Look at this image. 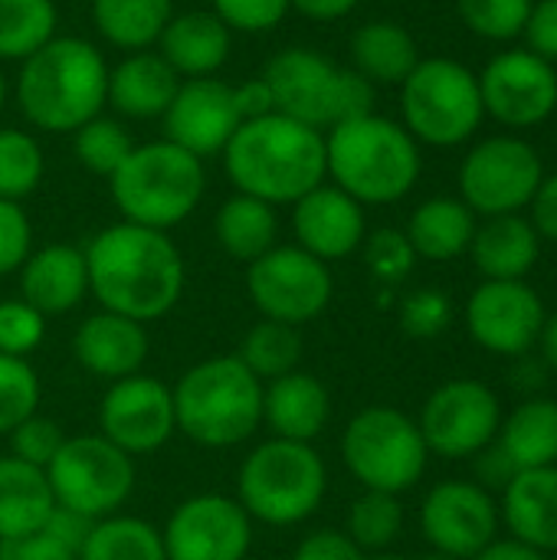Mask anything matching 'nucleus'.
<instances>
[{
    "instance_id": "obj_1",
    "label": "nucleus",
    "mask_w": 557,
    "mask_h": 560,
    "mask_svg": "<svg viewBox=\"0 0 557 560\" xmlns=\"http://www.w3.org/2000/svg\"><path fill=\"white\" fill-rule=\"evenodd\" d=\"M82 253L89 292L98 299L102 312L148 325L164 318L184 295V256L164 230L121 220L95 233Z\"/></svg>"
},
{
    "instance_id": "obj_2",
    "label": "nucleus",
    "mask_w": 557,
    "mask_h": 560,
    "mask_svg": "<svg viewBox=\"0 0 557 560\" xmlns=\"http://www.w3.org/2000/svg\"><path fill=\"white\" fill-rule=\"evenodd\" d=\"M223 171L236 194L272 207L295 203L328 177L325 135L279 112L250 118L223 148Z\"/></svg>"
},
{
    "instance_id": "obj_3",
    "label": "nucleus",
    "mask_w": 557,
    "mask_h": 560,
    "mask_svg": "<svg viewBox=\"0 0 557 560\" xmlns=\"http://www.w3.org/2000/svg\"><path fill=\"white\" fill-rule=\"evenodd\" d=\"M108 102V62L79 36H53L23 59L16 75V105L39 131L72 135Z\"/></svg>"
},
{
    "instance_id": "obj_4",
    "label": "nucleus",
    "mask_w": 557,
    "mask_h": 560,
    "mask_svg": "<svg viewBox=\"0 0 557 560\" xmlns=\"http://www.w3.org/2000/svg\"><path fill=\"white\" fill-rule=\"evenodd\" d=\"M325 167L335 187L361 207H384L414 190L423 161L417 138L401 121L368 112L328 128Z\"/></svg>"
},
{
    "instance_id": "obj_5",
    "label": "nucleus",
    "mask_w": 557,
    "mask_h": 560,
    "mask_svg": "<svg viewBox=\"0 0 557 560\" xmlns=\"http://www.w3.org/2000/svg\"><path fill=\"white\" fill-rule=\"evenodd\" d=\"M177 430L207 450H230L263 423V381L236 354L210 358L171 387Z\"/></svg>"
},
{
    "instance_id": "obj_6",
    "label": "nucleus",
    "mask_w": 557,
    "mask_h": 560,
    "mask_svg": "<svg viewBox=\"0 0 557 560\" xmlns=\"http://www.w3.org/2000/svg\"><path fill=\"white\" fill-rule=\"evenodd\" d=\"M108 184L125 223L167 233L197 210L207 187V174L200 158L164 138L135 144V151L108 177Z\"/></svg>"
},
{
    "instance_id": "obj_7",
    "label": "nucleus",
    "mask_w": 557,
    "mask_h": 560,
    "mask_svg": "<svg viewBox=\"0 0 557 560\" xmlns=\"http://www.w3.org/2000/svg\"><path fill=\"white\" fill-rule=\"evenodd\" d=\"M328 492V469L312 443L266 440L240 466L236 502L263 525L289 528L312 518Z\"/></svg>"
},
{
    "instance_id": "obj_8",
    "label": "nucleus",
    "mask_w": 557,
    "mask_h": 560,
    "mask_svg": "<svg viewBox=\"0 0 557 560\" xmlns=\"http://www.w3.org/2000/svg\"><path fill=\"white\" fill-rule=\"evenodd\" d=\"M263 79L279 115L318 131L374 112V85L361 72L341 69L309 46H289L276 52Z\"/></svg>"
},
{
    "instance_id": "obj_9",
    "label": "nucleus",
    "mask_w": 557,
    "mask_h": 560,
    "mask_svg": "<svg viewBox=\"0 0 557 560\" xmlns=\"http://www.w3.org/2000/svg\"><path fill=\"white\" fill-rule=\"evenodd\" d=\"M404 128L433 148H456L476 135L486 118L479 75L446 56L420 59L401 85Z\"/></svg>"
},
{
    "instance_id": "obj_10",
    "label": "nucleus",
    "mask_w": 557,
    "mask_h": 560,
    "mask_svg": "<svg viewBox=\"0 0 557 560\" xmlns=\"http://www.w3.org/2000/svg\"><path fill=\"white\" fill-rule=\"evenodd\" d=\"M341 456L364 492L401 495L423 479L430 450L417 420L394 407H368L345 427Z\"/></svg>"
},
{
    "instance_id": "obj_11",
    "label": "nucleus",
    "mask_w": 557,
    "mask_h": 560,
    "mask_svg": "<svg viewBox=\"0 0 557 560\" xmlns=\"http://www.w3.org/2000/svg\"><path fill=\"white\" fill-rule=\"evenodd\" d=\"M43 472L56 505L89 522L118 515L135 492V459L98 433L66 436Z\"/></svg>"
},
{
    "instance_id": "obj_12",
    "label": "nucleus",
    "mask_w": 557,
    "mask_h": 560,
    "mask_svg": "<svg viewBox=\"0 0 557 560\" xmlns=\"http://www.w3.org/2000/svg\"><path fill=\"white\" fill-rule=\"evenodd\" d=\"M545 180L542 154L515 135L479 141L460 167V200L483 217L522 213Z\"/></svg>"
},
{
    "instance_id": "obj_13",
    "label": "nucleus",
    "mask_w": 557,
    "mask_h": 560,
    "mask_svg": "<svg viewBox=\"0 0 557 560\" xmlns=\"http://www.w3.org/2000/svg\"><path fill=\"white\" fill-rule=\"evenodd\" d=\"M246 292L263 318L299 328L328 308L335 282L328 262L315 259L302 246H272L266 256L250 262Z\"/></svg>"
},
{
    "instance_id": "obj_14",
    "label": "nucleus",
    "mask_w": 557,
    "mask_h": 560,
    "mask_svg": "<svg viewBox=\"0 0 557 560\" xmlns=\"http://www.w3.org/2000/svg\"><path fill=\"white\" fill-rule=\"evenodd\" d=\"M417 427L430 453L443 459H466L499 436L502 404L489 384L456 377L427 397Z\"/></svg>"
},
{
    "instance_id": "obj_15",
    "label": "nucleus",
    "mask_w": 557,
    "mask_h": 560,
    "mask_svg": "<svg viewBox=\"0 0 557 560\" xmlns=\"http://www.w3.org/2000/svg\"><path fill=\"white\" fill-rule=\"evenodd\" d=\"M177 433L171 387L148 374L112 381L98 404V436L121 453L148 456Z\"/></svg>"
},
{
    "instance_id": "obj_16",
    "label": "nucleus",
    "mask_w": 557,
    "mask_h": 560,
    "mask_svg": "<svg viewBox=\"0 0 557 560\" xmlns=\"http://www.w3.org/2000/svg\"><path fill=\"white\" fill-rule=\"evenodd\" d=\"M499 502L476 482L450 479L427 492L420 509V532L433 551L473 560L499 538Z\"/></svg>"
},
{
    "instance_id": "obj_17",
    "label": "nucleus",
    "mask_w": 557,
    "mask_h": 560,
    "mask_svg": "<svg viewBox=\"0 0 557 560\" xmlns=\"http://www.w3.org/2000/svg\"><path fill=\"white\" fill-rule=\"evenodd\" d=\"M161 545L167 560H246L253 518L236 499L194 495L171 512Z\"/></svg>"
},
{
    "instance_id": "obj_18",
    "label": "nucleus",
    "mask_w": 557,
    "mask_h": 560,
    "mask_svg": "<svg viewBox=\"0 0 557 560\" xmlns=\"http://www.w3.org/2000/svg\"><path fill=\"white\" fill-rule=\"evenodd\" d=\"M545 318V305L525 279H486L466 302V328L473 341L499 358H525L538 345Z\"/></svg>"
},
{
    "instance_id": "obj_19",
    "label": "nucleus",
    "mask_w": 557,
    "mask_h": 560,
    "mask_svg": "<svg viewBox=\"0 0 557 560\" xmlns=\"http://www.w3.org/2000/svg\"><path fill=\"white\" fill-rule=\"evenodd\" d=\"M483 108L509 128H535L557 108L555 66L529 49H509L479 72Z\"/></svg>"
},
{
    "instance_id": "obj_20",
    "label": "nucleus",
    "mask_w": 557,
    "mask_h": 560,
    "mask_svg": "<svg viewBox=\"0 0 557 560\" xmlns=\"http://www.w3.org/2000/svg\"><path fill=\"white\" fill-rule=\"evenodd\" d=\"M240 125L243 118L233 98V85L213 75L181 79V89L164 112L167 141H174L177 148L190 151L200 161L210 154H223Z\"/></svg>"
},
{
    "instance_id": "obj_21",
    "label": "nucleus",
    "mask_w": 557,
    "mask_h": 560,
    "mask_svg": "<svg viewBox=\"0 0 557 560\" xmlns=\"http://www.w3.org/2000/svg\"><path fill=\"white\" fill-rule=\"evenodd\" d=\"M295 246L322 262L345 259L364 246L368 220L364 207L335 184H318L292 203Z\"/></svg>"
},
{
    "instance_id": "obj_22",
    "label": "nucleus",
    "mask_w": 557,
    "mask_h": 560,
    "mask_svg": "<svg viewBox=\"0 0 557 560\" xmlns=\"http://www.w3.org/2000/svg\"><path fill=\"white\" fill-rule=\"evenodd\" d=\"M151 341L141 322H131L115 312H95L89 315L76 335H72V354L76 361L102 377V381H121L131 374H141L148 361Z\"/></svg>"
},
{
    "instance_id": "obj_23",
    "label": "nucleus",
    "mask_w": 557,
    "mask_h": 560,
    "mask_svg": "<svg viewBox=\"0 0 557 560\" xmlns=\"http://www.w3.org/2000/svg\"><path fill=\"white\" fill-rule=\"evenodd\" d=\"M89 292L85 253L72 243H49L20 266V299L39 315H66Z\"/></svg>"
},
{
    "instance_id": "obj_24",
    "label": "nucleus",
    "mask_w": 557,
    "mask_h": 560,
    "mask_svg": "<svg viewBox=\"0 0 557 560\" xmlns=\"http://www.w3.org/2000/svg\"><path fill=\"white\" fill-rule=\"evenodd\" d=\"M328 417L332 397L318 377L292 371L263 384V423H269L276 440L312 443L328 427Z\"/></svg>"
},
{
    "instance_id": "obj_25",
    "label": "nucleus",
    "mask_w": 557,
    "mask_h": 560,
    "mask_svg": "<svg viewBox=\"0 0 557 560\" xmlns=\"http://www.w3.org/2000/svg\"><path fill=\"white\" fill-rule=\"evenodd\" d=\"M502 525L515 541L555 555L557 551V466L519 472L499 502Z\"/></svg>"
},
{
    "instance_id": "obj_26",
    "label": "nucleus",
    "mask_w": 557,
    "mask_h": 560,
    "mask_svg": "<svg viewBox=\"0 0 557 560\" xmlns=\"http://www.w3.org/2000/svg\"><path fill=\"white\" fill-rule=\"evenodd\" d=\"M177 89L181 75L151 49L128 52L115 69H108V102L125 118H164Z\"/></svg>"
},
{
    "instance_id": "obj_27",
    "label": "nucleus",
    "mask_w": 557,
    "mask_h": 560,
    "mask_svg": "<svg viewBox=\"0 0 557 560\" xmlns=\"http://www.w3.org/2000/svg\"><path fill=\"white\" fill-rule=\"evenodd\" d=\"M469 256L483 279L492 282H515L525 279L538 256H542V236L525 220L522 213H506V217H486L483 226H476Z\"/></svg>"
},
{
    "instance_id": "obj_28",
    "label": "nucleus",
    "mask_w": 557,
    "mask_h": 560,
    "mask_svg": "<svg viewBox=\"0 0 557 560\" xmlns=\"http://www.w3.org/2000/svg\"><path fill=\"white\" fill-rule=\"evenodd\" d=\"M158 52L181 79L213 75L230 56V30L213 10H190L167 20Z\"/></svg>"
},
{
    "instance_id": "obj_29",
    "label": "nucleus",
    "mask_w": 557,
    "mask_h": 560,
    "mask_svg": "<svg viewBox=\"0 0 557 560\" xmlns=\"http://www.w3.org/2000/svg\"><path fill=\"white\" fill-rule=\"evenodd\" d=\"M53 509L46 472L16 456H0V541L43 532Z\"/></svg>"
},
{
    "instance_id": "obj_30",
    "label": "nucleus",
    "mask_w": 557,
    "mask_h": 560,
    "mask_svg": "<svg viewBox=\"0 0 557 560\" xmlns=\"http://www.w3.org/2000/svg\"><path fill=\"white\" fill-rule=\"evenodd\" d=\"M404 233L417 259L450 262L469 253V243L476 233V213L456 197H433V200H423L410 213V223Z\"/></svg>"
},
{
    "instance_id": "obj_31",
    "label": "nucleus",
    "mask_w": 557,
    "mask_h": 560,
    "mask_svg": "<svg viewBox=\"0 0 557 560\" xmlns=\"http://www.w3.org/2000/svg\"><path fill=\"white\" fill-rule=\"evenodd\" d=\"M351 59L355 72H361L371 85H404L420 62V49L401 23L374 20L351 36Z\"/></svg>"
},
{
    "instance_id": "obj_32",
    "label": "nucleus",
    "mask_w": 557,
    "mask_h": 560,
    "mask_svg": "<svg viewBox=\"0 0 557 560\" xmlns=\"http://www.w3.org/2000/svg\"><path fill=\"white\" fill-rule=\"evenodd\" d=\"M496 443L519 472L557 466V400L529 397L502 417Z\"/></svg>"
},
{
    "instance_id": "obj_33",
    "label": "nucleus",
    "mask_w": 557,
    "mask_h": 560,
    "mask_svg": "<svg viewBox=\"0 0 557 560\" xmlns=\"http://www.w3.org/2000/svg\"><path fill=\"white\" fill-rule=\"evenodd\" d=\"M213 233H217L220 249L230 259L250 266L276 246V236H279L276 207L250 194H233L230 200L220 203Z\"/></svg>"
},
{
    "instance_id": "obj_34",
    "label": "nucleus",
    "mask_w": 557,
    "mask_h": 560,
    "mask_svg": "<svg viewBox=\"0 0 557 560\" xmlns=\"http://www.w3.org/2000/svg\"><path fill=\"white\" fill-rule=\"evenodd\" d=\"M171 16V0H92L95 30L112 46L128 52L151 49Z\"/></svg>"
},
{
    "instance_id": "obj_35",
    "label": "nucleus",
    "mask_w": 557,
    "mask_h": 560,
    "mask_svg": "<svg viewBox=\"0 0 557 560\" xmlns=\"http://www.w3.org/2000/svg\"><path fill=\"white\" fill-rule=\"evenodd\" d=\"M76 560H167L161 532L135 515H108L92 522Z\"/></svg>"
},
{
    "instance_id": "obj_36",
    "label": "nucleus",
    "mask_w": 557,
    "mask_h": 560,
    "mask_svg": "<svg viewBox=\"0 0 557 560\" xmlns=\"http://www.w3.org/2000/svg\"><path fill=\"white\" fill-rule=\"evenodd\" d=\"M236 358L250 368L253 377H259L263 384H269V381H276L282 374L299 371V361H302V335L292 325L259 318L246 331Z\"/></svg>"
},
{
    "instance_id": "obj_37",
    "label": "nucleus",
    "mask_w": 557,
    "mask_h": 560,
    "mask_svg": "<svg viewBox=\"0 0 557 560\" xmlns=\"http://www.w3.org/2000/svg\"><path fill=\"white\" fill-rule=\"evenodd\" d=\"M53 0H0V59L23 62L56 36Z\"/></svg>"
},
{
    "instance_id": "obj_38",
    "label": "nucleus",
    "mask_w": 557,
    "mask_h": 560,
    "mask_svg": "<svg viewBox=\"0 0 557 560\" xmlns=\"http://www.w3.org/2000/svg\"><path fill=\"white\" fill-rule=\"evenodd\" d=\"M72 151L85 171L98 177H112L125 164V158L135 151V141L118 118L95 115L82 128L72 131Z\"/></svg>"
},
{
    "instance_id": "obj_39",
    "label": "nucleus",
    "mask_w": 557,
    "mask_h": 560,
    "mask_svg": "<svg viewBox=\"0 0 557 560\" xmlns=\"http://www.w3.org/2000/svg\"><path fill=\"white\" fill-rule=\"evenodd\" d=\"M404 528V509L397 495L387 492H364L361 499H355L351 512H348V538L361 548V551H384L397 541Z\"/></svg>"
},
{
    "instance_id": "obj_40",
    "label": "nucleus",
    "mask_w": 557,
    "mask_h": 560,
    "mask_svg": "<svg viewBox=\"0 0 557 560\" xmlns=\"http://www.w3.org/2000/svg\"><path fill=\"white\" fill-rule=\"evenodd\" d=\"M43 180V151L30 131L0 128V200H23Z\"/></svg>"
},
{
    "instance_id": "obj_41",
    "label": "nucleus",
    "mask_w": 557,
    "mask_h": 560,
    "mask_svg": "<svg viewBox=\"0 0 557 560\" xmlns=\"http://www.w3.org/2000/svg\"><path fill=\"white\" fill-rule=\"evenodd\" d=\"M39 407V377L26 358L0 354V436H10Z\"/></svg>"
},
{
    "instance_id": "obj_42",
    "label": "nucleus",
    "mask_w": 557,
    "mask_h": 560,
    "mask_svg": "<svg viewBox=\"0 0 557 560\" xmlns=\"http://www.w3.org/2000/svg\"><path fill=\"white\" fill-rule=\"evenodd\" d=\"M532 3L535 0H456V10L476 36L509 43L522 36Z\"/></svg>"
},
{
    "instance_id": "obj_43",
    "label": "nucleus",
    "mask_w": 557,
    "mask_h": 560,
    "mask_svg": "<svg viewBox=\"0 0 557 560\" xmlns=\"http://www.w3.org/2000/svg\"><path fill=\"white\" fill-rule=\"evenodd\" d=\"M364 262L371 269V276L384 285H397L410 276L417 253L407 240V233L401 230H378L371 236H364Z\"/></svg>"
},
{
    "instance_id": "obj_44",
    "label": "nucleus",
    "mask_w": 557,
    "mask_h": 560,
    "mask_svg": "<svg viewBox=\"0 0 557 560\" xmlns=\"http://www.w3.org/2000/svg\"><path fill=\"white\" fill-rule=\"evenodd\" d=\"M46 335V315H39L23 299H3L0 302V354L10 358H30Z\"/></svg>"
},
{
    "instance_id": "obj_45",
    "label": "nucleus",
    "mask_w": 557,
    "mask_h": 560,
    "mask_svg": "<svg viewBox=\"0 0 557 560\" xmlns=\"http://www.w3.org/2000/svg\"><path fill=\"white\" fill-rule=\"evenodd\" d=\"M397 315L410 338H437L453 322V302L443 289H417L401 302Z\"/></svg>"
},
{
    "instance_id": "obj_46",
    "label": "nucleus",
    "mask_w": 557,
    "mask_h": 560,
    "mask_svg": "<svg viewBox=\"0 0 557 560\" xmlns=\"http://www.w3.org/2000/svg\"><path fill=\"white\" fill-rule=\"evenodd\" d=\"M66 443V433L56 420L33 413L30 420H23L13 433H10V456L46 469L53 463V456L59 453V446Z\"/></svg>"
},
{
    "instance_id": "obj_47",
    "label": "nucleus",
    "mask_w": 557,
    "mask_h": 560,
    "mask_svg": "<svg viewBox=\"0 0 557 560\" xmlns=\"http://www.w3.org/2000/svg\"><path fill=\"white\" fill-rule=\"evenodd\" d=\"M289 10V0H213V13L227 23V30L240 33L276 30Z\"/></svg>"
},
{
    "instance_id": "obj_48",
    "label": "nucleus",
    "mask_w": 557,
    "mask_h": 560,
    "mask_svg": "<svg viewBox=\"0 0 557 560\" xmlns=\"http://www.w3.org/2000/svg\"><path fill=\"white\" fill-rule=\"evenodd\" d=\"M33 226L16 200H0V276L20 272L33 253Z\"/></svg>"
},
{
    "instance_id": "obj_49",
    "label": "nucleus",
    "mask_w": 557,
    "mask_h": 560,
    "mask_svg": "<svg viewBox=\"0 0 557 560\" xmlns=\"http://www.w3.org/2000/svg\"><path fill=\"white\" fill-rule=\"evenodd\" d=\"M292 560H368L364 551L345 535V532H335V528H318L312 535H305L295 548Z\"/></svg>"
},
{
    "instance_id": "obj_50",
    "label": "nucleus",
    "mask_w": 557,
    "mask_h": 560,
    "mask_svg": "<svg viewBox=\"0 0 557 560\" xmlns=\"http://www.w3.org/2000/svg\"><path fill=\"white\" fill-rule=\"evenodd\" d=\"M522 36L529 43V52H535L548 62H557V0H535L532 3V13H529Z\"/></svg>"
},
{
    "instance_id": "obj_51",
    "label": "nucleus",
    "mask_w": 557,
    "mask_h": 560,
    "mask_svg": "<svg viewBox=\"0 0 557 560\" xmlns=\"http://www.w3.org/2000/svg\"><path fill=\"white\" fill-rule=\"evenodd\" d=\"M79 555L72 548H66L62 541H56L46 532L26 535V538H13V541H0V560H76Z\"/></svg>"
},
{
    "instance_id": "obj_52",
    "label": "nucleus",
    "mask_w": 557,
    "mask_h": 560,
    "mask_svg": "<svg viewBox=\"0 0 557 560\" xmlns=\"http://www.w3.org/2000/svg\"><path fill=\"white\" fill-rule=\"evenodd\" d=\"M476 463V486H483L486 492H506V486L519 476V469L512 466V459L502 453V446L492 440L486 450H479L473 456Z\"/></svg>"
},
{
    "instance_id": "obj_53",
    "label": "nucleus",
    "mask_w": 557,
    "mask_h": 560,
    "mask_svg": "<svg viewBox=\"0 0 557 560\" xmlns=\"http://www.w3.org/2000/svg\"><path fill=\"white\" fill-rule=\"evenodd\" d=\"M529 210H532V226L538 230V236L557 243V174L542 180Z\"/></svg>"
},
{
    "instance_id": "obj_54",
    "label": "nucleus",
    "mask_w": 557,
    "mask_h": 560,
    "mask_svg": "<svg viewBox=\"0 0 557 560\" xmlns=\"http://www.w3.org/2000/svg\"><path fill=\"white\" fill-rule=\"evenodd\" d=\"M89 528H92L89 518H82V515H76V512H69V509H59V505L49 512V518H46V525H43L46 535H53L56 541H62V545L72 548L76 555H79V548H82Z\"/></svg>"
},
{
    "instance_id": "obj_55",
    "label": "nucleus",
    "mask_w": 557,
    "mask_h": 560,
    "mask_svg": "<svg viewBox=\"0 0 557 560\" xmlns=\"http://www.w3.org/2000/svg\"><path fill=\"white\" fill-rule=\"evenodd\" d=\"M233 98H236V108H240V118H243V121H250V118H263V115L276 112V105H272V92H269V85H266V79H263V75L246 79L240 89H233Z\"/></svg>"
},
{
    "instance_id": "obj_56",
    "label": "nucleus",
    "mask_w": 557,
    "mask_h": 560,
    "mask_svg": "<svg viewBox=\"0 0 557 560\" xmlns=\"http://www.w3.org/2000/svg\"><path fill=\"white\" fill-rule=\"evenodd\" d=\"M358 3H361V0H289L292 10H299L302 16L318 20V23L341 20V16H348Z\"/></svg>"
},
{
    "instance_id": "obj_57",
    "label": "nucleus",
    "mask_w": 557,
    "mask_h": 560,
    "mask_svg": "<svg viewBox=\"0 0 557 560\" xmlns=\"http://www.w3.org/2000/svg\"><path fill=\"white\" fill-rule=\"evenodd\" d=\"M473 560H548V555H542V551H535V548H529V545H522L515 538H509V541L496 538L489 548H483Z\"/></svg>"
},
{
    "instance_id": "obj_58",
    "label": "nucleus",
    "mask_w": 557,
    "mask_h": 560,
    "mask_svg": "<svg viewBox=\"0 0 557 560\" xmlns=\"http://www.w3.org/2000/svg\"><path fill=\"white\" fill-rule=\"evenodd\" d=\"M538 345H542V358H545V364H548V368L557 374V312L552 315V318H545V328H542Z\"/></svg>"
},
{
    "instance_id": "obj_59",
    "label": "nucleus",
    "mask_w": 557,
    "mask_h": 560,
    "mask_svg": "<svg viewBox=\"0 0 557 560\" xmlns=\"http://www.w3.org/2000/svg\"><path fill=\"white\" fill-rule=\"evenodd\" d=\"M420 560H456V558H450V555H440V551H430V555H423Z\"/></svg>"
},
{
    "instance_id": "obj_60",
    "label": "nucleus",
    "mask_w": 557,
    "mask_h": 560,
    "mask_svg": "<svg viewBox=\"0 0 557 560\" xmlns=\"http://www.w3.org/2000/svg\"><path fill=\"white\" fill-rule=\"evenodd\" d=\"M3 102H7V79H3V72H0V108H3Z\"/></svg>"
},
{
    "instance_id": "obj_61",
    "label": "nucleus",
    "mask_w": 557,
    "mask_h": 560,
    "mask_svg": "<svg viewBox=\"0 0 557 560\" xmlns=\"http://www.w3.org/2000/svg\"><path fill=\"white\" fill-rule=\"evenodd\" d=\"M371 560H404V558H397V555H378V558H371Z\"/></svg>"
},
{
    "instance_id": "obj_62",
    "label": "nucleus",
    "mask_w": 557,
    "mask_h": 560,
    "mask_svg": "<svg viewBox=\"0 0 557 560\" xmlns=\"http://www.w3.org/2000/svg\"><path fill=\"white\" fill-rule=\"evenodd\" d=\"M548 560H557V551H555V555H548Z\"/></svg>"
}]
</instances>
